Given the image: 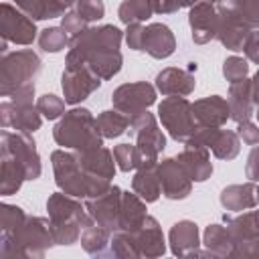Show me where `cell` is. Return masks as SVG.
I'll list each match as a JSON object with an SVG mask.
<instances>
[{
	"label": "cell",
	"instance_id": "cell-1",
	"mask_svg": "<svg viewBox=\"0 0 259 259\" xmlns=\"http://www.w3.org/2000/svg\"><path fill=\"white\" fill-rule=\"evenodd\" d=\"M121 38L123 32L113 24L89 26L83 32L71 36L65 67L87 65L101 81L113 79L123 65V57L119 51Z\"/></svg>",
	"mask_w": 259,
	"mask_h": 259
},
{
	"label": "cell",
	"instance_id": "cell-2",
	"mask_svg": "<svg viewBox=\"0 0 259 259\" xmlns=\"http://www.w3.org/2000/svg\"><path fill=\"white\" fill-rule=\"evenodd\" d=\"M51 162H53V174L59 190L71 196L93 198L111 188V180L89 174L77 160L75 152H67L65 148L55 150L51 154Z\"/></svg>",
	"mask_w": 259,
	"mask_h": 259
},
{
	"label": "cell",
	"instance_id": "cell-3",
	"mask_svg": "<svg viewBox=\"0 0 259 259\" xmlns=\"http://www.w3.org/2000/svg\"><path fill=\"white\" fill-rule=\"evenodd\" d=\"M53 140L57 146L73 152H87L103 146V136L97 125V117L85 107H73L53 127Z\"/></svg>",
	"mask_w": 259,
	"mask_h": 259
},
{
	"label": "cell",
	"instance_id": "cell-4",
	"mask_svg": "<svg viewBox=\"0 0 259 259\" xmlns=\"http://www.w3.org/2000/svg\"><path fill=\"white\" fill-rule=\"evenodd\" d=\"M47 214L53 231L55 245L69 247L81 239L83 223L87 219V208L77 196L67 192H53L47 198Z\"/></svg>",
	"mask_w": 259,
	"mask_h": 259
},
{
	"label": "cell",
	"instance_id": "cell-5",
	"mask_svg": "<svg viewBox=\"0 0 259 259\" xmlns=\"http://www.w3.org/2000/svg\"><path fill=\"white\" fill-rule=\"evenodd\" d=\"M55 245L49 219L26 217L24 225L12 237H0V257L40 259Z\"/></svg>",
	"mask_w": 259,
	"mask_h": 259
},
{
	"label": "cell",
	"instance_id": "cell-6",
	"mask_svg": "<svg viewBox=\"0 0 259 259\" xmlns=\"http://www.w3.org/2000/svg\"><path fill=\"white\" fill-rule=\"evenodd\" d=\"M40 69L42 61L32 49L4 53L0 61V95L10 97L20 87L34 83Z\"/></svg>",
	"mask_w": 259,
	"mask_h": 259
},
{
	"label": "cell",
	"instance_id": "cell-7",
	"mask_svg": "<svg viewBox=\"0 0 259 259\" xmlns=\"http://www.w3.org/2000/svg\"><path fill=\"white\" fill-rule=\"evenodd\" d=\"M158 119L162 121L170 138L180 144H186L198 125L194 119L192 103L186 97H178V95L166 97L158 103Z\"/></svg>",
	"mask_w": 259,
	"mask_h": 259
},
{
	"label": "cell",
	"instance_id": "cell-8",
	"mask_svg": "<svg viewBox=\"0 0 259 259\" xmlns=\"http://www.w3.org/2000/svg\"><path fill=\"white\" fill-rule=\"evenodd\" d=\"M0 150L8 152L16 162H20V166L26 172V180L40 178L42 164H40V156H38L36 144H34L30 134L10 132V130L2 127V132H0Z\"/></svg>",
	"mask_w": 259,
	"mask_h": 259
},
{
	"label": "cell",
	"instance_id": "cell-9",
	"mask_svg": "<svg viewBox=\"0 0 259 259\" xmlns=\"http://www.w3.org/2000/svg\"><path fill=\"white\" fill-rule=\"evenodd\" d=\"M130 136L144 158H158L166 148V136L158 125V119L148 109L130 117Z\"/></svg>",
	"mask_w": 259,
	"mask_h": 259
},
{
	"label": "cell",
	"instance_id": "cell-10",
	"mask_svg": "<svg viewBox=\"0 0 259 259\" xmlns=\"http://www.w3.org/2000/svg\"><path fill=\"white\" fill-rule=\"evenodd\" d=\"M36 24L26 12L8 2L0 4V38L12 45L28 47L36 38Z\"/></svg>",
	"mask_w": 259,
	"mask_h": 259
},
{
	"label": "cell",
	"instance_id": "cell-11",
	"mask_svg": "<svg viewBox=\"0 0 259 259\" xmlns=\"http://www.w3.org/2000/svg\"><path fill=\"white\" fill-rule=\"evenodd\" d=\"M156 85L148 81H136V83H123L113 89L111 93V103L117 111L125 115H136L146 111L150 105L156 103Z\"/></svg>",
	"mask_w": 259,
	"mask_h": 259
},
{
	"label": "cell",
	"instance_id": "cell-12",
	"mask_svg": "<svg viewBox=\"0 0 259 259\" xmlns=\"http://www.w3.org/2000/svg\"><path fill=\"white\" fill-rule=\"evenodd\" d=\"M99 87H101V79L87 65L65 67V71L61 75L63 97H65V101L69 105H77V103L85 101Z\"/></svg>",
	"mask_w": 259,
	"mask_h": 259
},
{
	"label": "cell",
	"instance_id": "cell-13",
	"mask_svg": "<svg viewBox=\"0 0 259 259\" xmlns=\"http://www.w3.org/2000/svg\"><path fill=\"white\" fill-rule=\"evenodd\" d=\"M121 194L123 190L115 184H111L109 190H105L99 196L93 198H85V208L87 214L97 221L99 225H103L107 231L115 233L119 231V210H121Z\"/></svg>",
	"mask_w": 259,
	"mask_h": 259
},
{
	"label": "cell",
	"instance_id": "cell-14",
	"mask_svg": "<svg viewBox=\"0 0 259 259\" xmlns=\"http://www.w3.org/2000/svg\"><path fill=\"white\" fill-rule=\"evenodd\" d=\"M0 123L6 130L34 134L42 125V115L32 103H18L12 99H4L0 103Z\"/></svg>",
	"mask_w": 259,
	"mask_h": 259
},
{
	"label": "cell",
	"instance_id": "cell-15",
	"mask_svg": "<svg viewBox=\"0 0 259 259\" xmlns=\"http://www.w3.org/2000/svg\"><path fill=\"white\" fill-rule=\"evenodd\" d=\"M158 174L162 184V194L168 200H184L192 192V178L184 170L178 158L158 160Z\"/></svg>",
	"mask_w": 259,
	"mask_h": 259
},
{
	"label": "cell",
	"instance_id": "cell-16",
	"mask_svg": "<svg viewBox=\"0 0 259 259\" xmlns=\"http://www.w3.org/2000/svg\"><path fill=\"white\" fill-rule=\"evenodd\" d=\"M168 243H170V251L176 257H198V255H208V251H200V233H198V225L194 221L182 219L178 223L172 225L170 233H168Z\"/></svg>",
	"mask_w": 259,
	"mask_h": 259
},
{
	"label": "cell",
	"instance_id": "cell-17",
	"mask_svg": "<svg viewBox=\"0 0 259 259\" xmlns=\"http://www.w3.org/2000/svg\"><path fill=\"white\" fill-rule=\"evenodd\" d=\"M188 24L192 30V40L196 45H206L217 38L219 30V10L212 2L200 0L188 12Z\"/></svg>",
	"mask_w": 259,
	"mask_h": 259
},
{
	"label": "cell",
	"instance_id": "cell-18",
	"mask_svg": "<svg viewBox=\"0 0 259 259\" xmlns=\"http://www.w3.org/2000/svg\"><path fill=\"white\" fill-rule=\"evenodd\" d=\"M132 190L144 198L146 202H156L162 194L160 174H158V158H144L142 164L136 168L132 178Z\"/></svg>",
	"mask_w": 259,
	"mask_h": 259
},
{
	"label": "cell",
	"instance_id": "cell-19",
	"mask_svg": "<svg viewBox=\"0 0 259 259\" xmlns=\"http://www.w3.org/2000/svg\"><path fill=\"white\" fill-rule=\"evenodd\" d=\"M196 87V79L194 73L188 69H180V67H166L156 75V89L166 95H178V97H188Z\"/></svg>",
	"mask_w": 259,
	"mask_h": 259
},
{
	"label": "cell",
	"instance_id": "cell-20",
	"mask_svg": "<svg viewBox=\"0 0 259 259\" xmlns=\"http://www.w3.org/2000/svg\"><path fill=\"white\" fill-rule=\"evenodd\" d=\"M192 111H194V119L198 125L223 127L231 119L229 101L221 95H208V97L196 99L192 103Z\"/></svg>",
	"mask_w": 259,
	"mask_h": 259
},
{
	"label": "cell",
	"instance_id": "cell-21",
	"mask_svg": "<svg viewBox=\"0 0 259 259\" xmlns=\"http://www.w3.org/2000/svg\"><path fill=\"white\" fill-rule=\"evenodd\" d=\"M144 53H148L152 59H168L174 55L176 51V36L170 30V26H166L164 22H152L146 26V34H144Z\"/></svg>",
	"mask_w": 259,
	"mask_h": 259
},
{
	"label": "cell",
	"instance_id": "cell-22",
	"mask_svg": "<svg viewBox=\"0 0 259 259\" xmlns=\"http://www.w3.org/2000/svg\"><path fill=\"white\" fill-rule=\"evenodd\" d=\"M134 237L138 241L142 257L156 259V257H162L166 253V241H164V233H162V227H160L158 219L148 214L144 225L134 233Z\"/></svg>",
	"mask_w": 259,
	"mask_h": 259
},
{
	"label": "cell",
	"instance_id": "cell-23",
	"mask_svg": "<svg viewBox=\"0 0 259 259\" xmlns=\"http://www.w3.org/2000/svg\"><path fill=\"white\" fill-rule=\"evenodd\" d=\"M229 109H231V119L237 123L249 121L251 115L255 113V99H253V87L251 79H243L239 83H231L229 87Z\"/></svg>",
	"mask_w": 259,
	"mask_h": 259
},
{
	"label": "cell",
	"instance_id": "cell-24",
	"mask_svg": "<svg viewBox=\"0 0 259 259\" xmlns=\"http://www.w3.org/2000/svg\"><path fill=\"white\" fill-rule=\"evenodd\" d=\"M225 225L235 241V251L251 241L259 239V210H247V212H239L235 217H227L225 214Z\"/></svg>",
	"mask_w": 259,
	"mask_h": 259
},
{
	"label": "cell",
	"instance_id": "cell-25",
	"mask_svg": "<svg viewBox=\"0 0 259 259\" xmlns=\"http://www.w3.org/2000/svg\"><path fill=\"white\" fill-rule=\"evenodd\" d=\"M223 208L231 212H241L257 206V186L253 180L243 182V184H229L221 190L219 196Z\"/></svg>",
	"mask_w": 259,
	"mask_h": 259
},
{
	"label": "cell",
	"instance_id": "cell-26",
	"mask_svg": "<svg viewBox=\"0 0 259 259\" xmlns=\"http://www.w3.org/2000/svg\"><path fill=\"white\" fill-rule=\"evenodd\" d=\"M81 247L87 255L93 257H111L109 255V243H111V231H107L103 225L93 221L89 214L83 223L81 231Z\"/></svg>",
	"mask_w": 259,
	"mask_h": 259
},
{
	"label": "cell",
	"instance_id": "cell-27",
	"mask_svg": "<svg viewBox=\"0 0 259 259\" xmlns=\"http://www.w3.org/2000/svg\"><path fill=\"white\" fill-rule=\"evenodd\" d=\"M184 170L188 172V176L192 178V182H204L210 178L212 174V162H210V154L208 148L202 146H184V150L176 156Z\"/></svg>",
	"mask_w": 259,
	"mask_h": 259
},
{
	"label": "cell",
	"instance_id": "cell-28",
	"mask_svg": "<svg viewBox=\"0 0 259 259\" xmlns=\"http://www.w3.org/2000/svg\"><path fill=\"white\" fill-rule=\"evenodd\" d=\"M251 28L245 26L241 20H237L235 16H225V14H219V30H217V40L229 49V51H243L249 36H251Z\"/></svg>",
	"mask_w": 259,
	"mask_h": 259
},
{
	"label": "cell",
	"instance_id": "cell-29",
	"mask_svg": "<svg viewBox=\"0 0 259 259\" xmlns=\"http://www.w3.org/2000/svg\"><path fill=\"white\" fill-rule=\"evenodd\" d=\"M77 154V160L81 162V166L93 174V176H101V178H107L111 180L115 176V158H113V152L107 150L105 146H99V148H93V150H87V152H75Z\"/></svg>",
	"mask_w": 259,
	"mask_h": 259
},
{
	"label": "cell",
	"instance_id": "cell-30",
	"mask_svg": "<svg viewBox=\"0 0 259 259\" xmlns=\"http://www.w3.org/2000/svg\"><path fill=\"white\" fill-rule=\"evenodd\" d=\"M146 210L148 208H146L144 198H140L136 192H130V190L123 192L121 194V210H119V229L136 233L148 217Z\"/></svg>",
	"mask_w": 259,
	"mask_h": 259
},
{
	"label": "cell",
	"instance_id": "cell-31",
	"mask_svg": "<svg viewBox=\"0 0 259 259\" xmlns=\"http://www.w3.org/2000/svg\"><path fill=\"white\" fill-rule=\"evenodd\" d=\"M219 14L235 16L251 30L259 28V0H217Z\"/></svg>",
	"mask_w": 259,
	"mask_h": 259
},
{
	"label": "cell",
	"instance_id": "cell-32",
	"mask_svg": "<svg viewBox=\"0 0 259 259\" xmlns=\"http://www.w3.org/2000/svg\"><path fill=\"white\" fill-rule=\"evenodd\" d=\"M202 245L206 247L210 257H235V241L227 225H208L202 233Z\"/></svg>",
	"mask_w": 259,
	"mask_h": 259
},
{
	"label": "cell",
	"instance_id": "cell-33",
	"mask_svg": "<svg viewBox=\"0 0 259 259\" xmlns=\"http://www.w3.org/2000/svg\"><path fill=\"white\" fill-rule=\"evenodd\" d=\"M24 180H26V172L20 166V162H16L8 152H2L0 154V194L2 196L16 194Z\"/></svg>",
	"mask_w": 259,
	"mask_h": 259
},
{
	"label": "cell",
	"instance_id": "cell-34",
	"mask_svg": "<svg viewBox=\"0 0 259 259\" xmlns=\"http://www.w3.org/2000/svg\"><path fill=\"white\" fill-rule=\"evenodd\" d=\"M97 125H99V132L105 140H113V138H119L121 134H125L130 130V115L117 111L115 107L105 109L97 115Z\"/></svg>",
	"mask_w": 259,
	"mask_h": 259
},
{
	"label": "cell",
	"instance_id": "cell-35",
	"mask_svg": "<svg viewBox=\"0 0 259 259\" xmlns=\"http://www.w3.org/2000/svg\"><path fill=\"white\" fill-rule=\"evenodd\" d=\"M156 14V6L150 0H123L117 8V18L127 26L132 22H144Z\"/></svg>",
	"mask_w": 259,
	"mask_h": 259
},
{
	"label": "cell",
	"instance_id": "cell-36",
	"mask_svg": "<svg viewBox=\"0 0 259 259\" xmlns=\"http://www.w3.org/2000/svg\"><path fill=\"white\" fill-rule=\"evenodd\" d=\"M210 150L219 160H235L241 152V138L233 130H219Z\"/></svg>",
	"mask_w": 259,
	"mask_h": 259
},
{
	"label": "cell",
	"instance_id": "cell-37",
	"mask_svg": "<svg viewBox=\"0 0 259 259\" xmlns=\"http://www.w3.org/2000/svg\"><path fill=\"white\" fill-rule=\"evenodd\" d=\"M109 255H111V257H119V259H136V257H142L134 233L121 231V229L115 231V233H111Z\"/></svg>",
	"mask_w": 259,
	"mask_h": 259
},
{
	"label": "cell",
	"instance_id": "cell-38",
	"mask_svg": "<svg viewBox=\"0 0 259 259\" xmlns=\"http://www.w3.org/2000/svg\"><path fill=\"white\" fill-rule=\"evenodd\" d=\"M26 217L28 214L20 206L2 202L0 204V237H12L24 225Z\"/></svg>",
	"mask_w": 259,
	"mask_h": 259
},
{
	"label": "cell",
	"instance_id": "cell-39",
	"mask_svg": "<svg viewBox=\"0 0 259 259\" xmlns=\"http://www.w3.org/2000/svg\"><path fill=\"white\" fill-rule=\"evenodd\" d=\"M71 36L63 30V26H47L38 32V47L45 53H61L69 47Z\"/></svg>",
	"mask_w": 259,
	"mask_h": 259
},
{
	"label": "cell",
	"instance_id": "cell-40",
	"mask_svg": "<svg viewBox=\"0 0 259 259\" xmlns=\"http://www.w3.org/2000/svg\"><path fill=\"white\" fill-rule=\"evenodd\" d=\"M113 158H115V164H117V168L121 172L136 170L142 164V160H144V156L138 150V146L136 144H127V142L125 144H117L113 148Z\"/></svg>",
	"mask_w": 259,
	"mask_h": 259
},
{
	"label": "cell",
	"instance_id": "cell-41",
	"mask_svg": "<svg viewBox=\"0 0 259 259\" xmlns=\"http://www.w3.org/2000/svg\"><path fill=\"white\" fill-rule=\"evenodd\" d=\"M65 99H61L55 93H45L36 99V109L45 119H61L65 113Z\"/></svg>",
	"mask_w": 259,
	"mask_h": 259
},
{
	"label": "cell",
	"instance_id": "cell-42",
	"mask_svg": "<svg viewBox=\"0 0 259 259\" xmlns=\"http://www.w3.org/2000/svg\"><path fill=\"white\" fill-rule=\"evenodd\" d=\"M249 75V61L247 57H239V55H233V57H227L225 63H223V77L229 81V83H239L243 79H247Z\"/></svg>",
	"mask_w": 259,
	"mask_h": 259
},
{
	"label": "cell",
	"instance_id": "cell-43",
	"mask_svg": "<svg viewBox=\"0 0 259 259\" xmlns=\"http://www.w3.org/2000/svg\"><path fill=\"white\" fill-rule=\"evenodd\" d=\"M75 10L87 20V22H97L105 16V4L103 0H77Z\"/></svg>",
	"mask_w": 259,
	"mask_h": 259
},
{
	"label": "cell",
	"instance_id": "cell-44",
	"mask_svg": "<svg viewBox=\"0 0 259 259\" xmlns=\"http://www.w3.org/2000/svg\"><path fill=\"white\" fill-rule=\"evenodd\" d=\"M219 130H221V127L196 125L194 134L188 138V142H186L184 146H202V148H208V150H210V146H212V142H214V138H217Z\"/></svg>",
	"mask_w": 259,
	"mask_h": 259
},
{
	"label": "cell",
	"instance_id": "cell-45",
	"mask_svg": "<svg viewBox=\"0 0 259 259\" xmlns=\"http://www.w3.org/2000/svg\"><path fill=\"white\" fill-rule=\"evenodd\" d=\"M87 24H89V22H87L77 10H69V12L61 18V26H63V30H65L69 36H75V34L83 32L85 28H89Z\"/></svg>",
	"mask_w": 259,
	"mask_h": 259
},
{
	"label": "cell",
	"instance_id": "cell-46",
	"mask_svg": "<svg viewBox=\"0 0 259 259\" xmlns=\"http://www.w3.org/2000/svg\"><path fill=\"white\" fill-rule=\"evenodd\" d=\"M144 34H146V26L142 22H132L125 28V42L132 51H142L144 47Z\"/></svg>",
	"mask_w": 259,
	"mask_h": 259
},
{
	"label": "cell",
	"instance_id": "cell-47",
	"mask_svg": "<svg viewBox=\"0 0 259 259\" xmlns=\"http://www.w3.org/2000/svg\"><path fill=\"white\" fill-rule=\"evenodd\" d=\"M77 0H45V16L47 18H63Z\"/></svg>",
	"mask_w": 259,
	"mask_h": 259
},
{
	"label": "cell",
	"instance_id": "cell-48",
	"mask_svg": "<svg viewBox=\"0 0 259 259\" xmlns=\"http://www.w3.org/2000/svg\"><path fill=\"white\" fill-rule=\"evenodd\" d=\"M14 6H18L22 12H26L34 20H47V16H45V0H14Z\"/></svg>",
	"mask_w": 259,
	"mask_h": 259
},
{
	"label": "cell",
	"instance_id": "cell-49",
	"mask_svg": "<svg viewBox=\"0 0 259 259\" xmlns=\"http://www.w3.org/2000/svg\"><path fill=\"white\" fill-rule=\"evenodd\" d=\"M237 134L247 146H257L259 144V125L253 123L251 119L243 121V123H237Z\"/></svg>",
	"mask_w": 259,
	"mask_h": 259
},
{
	"label": "cell",
	"instance_id": "cell-50",
	"mask_svg": "<svg viewBox=\"0 0 259 259\" xmlns=\"http://www.w3.org/2000/svg\"><path fill=\"white\" fill-rule=\"evenodd\" d=\"M200 0H160V8L158 14H174L180 8H192L194 4H198Z\"/></svg>",
	"mask_w": 259,
	"mask_h": 259
},
{
	"label": "cell",
	"instance_id": "cell-51",
	"mask_svg": "<svg viewBox=\"0 0 259 259\" xmlns=\"http://www.w3.org/2000/svg\"><path fill=\"white\" fill-rule=\"evenodd\" d=\"M245 174L249 180L259 182V144L253 146V150L247 156V164H245Z\"/></svg>",
	"mask_w": 259,
	"mask_h": 259
},
{
	"label": "cell",
	"instance_id": "cell-52",
	"mask_svg": "<svg viewBox=\"0 0 259 259\" xmlns=\"http://www.w3.org/2000/svg\"><path fill=\"white\" fill-rule=\"evenodd\" d=\"M243 53H245L247 61H251V63L259 65V32H257V30H253V32H251V36H249V40H247V45H245Z\"/></svg>",
	"mask_w": 259,
	"mask_h": 259
},
{
	"label": "cell",
	"instance_id": "cell-53",
	"mask_svg": "<svg viewBox=\"0 0 259 259\" xmlns=\"http://www.w3.org/2000/svg\"><path fill=\"white\" fill-rule=\"evenodd\" d=\"M32 97H34V83L20 87V89H18L16 93H12L8 99H12V101H18V103H32Z\"/></svg>",
	"mask_w": 259,
	"mask_h": 259
},
{
	"label": "cell",
	"instance_id": "cell-54",
	"mask_svg": "<svg viewBox=\"0 0 259 259\" xmlns=\"http://www.w3.org/2000/svg\"><path fill=\"white\" fill-rule=\"evenodd\" d=\"M235 257H259V239L251 241L235 251Z\"/></svg>",
	"mask_w": 259,
	"mask_h": 259
},
{
	"label": "cell",
	"instance_id": "cell-55",
	"mask_svg": "<svg viewBox=\"0 0 259 259\" xmlns=\"http://www.w3.org/2000/svg\"><path fill=\"white\" fill-rule=\"evenodd\" d=\"M251 87H253V99H255V105H259V69H257V73H255L253 79H251Z\"/></svg>",
	"mask_w": 259,
	"mask_h": 259
},
{
	"label": "cell",
	"instance_id": "cell-56",
	"mask_svg": "<svg viewBox=\"0 0 259 259\" xmlns=\"http://www.w3.org/2000/svg\"><path fill=\"white\" fill-rule=\"evenodd\" d=\"M154 6H156V14H158V8H160V0H150Z\"/></svg>",
	"mask_w": 259,
	"mask_h": 259
},
{
	"label": "cell",
	"instance_id": "cell-57",
	"mask_svg": "<svg viewBox=\"0 0 259 259\" xmlns=\"http://www.w3.org/2000/svg\"><path fill=\"white\" fill-rule=\"evenodd\" d=\"M257 202H259V184H257Z\"/></svg>",
	"mask_w": 259,
	"mask_h": 259
},
{
	"label": "cell",
	"instance_id": "cell-58",
	"mask_svg": "<svg viewBox=\"0 0 259 259\" xmlns=\"http://www.w3.org/2000/svg\"><path fill=\"white\" fill-rule=\"evenodd\" d=\"M255 115H257V119H259V105H257V111H255Z\"/></svg>",
	"mask_w": 259,
	"mask_h": 259
},
{
	"label": "cell",
	"instance_id": "cell-59",
	"mask_svg": "<svg viewBox=\"0 0 259 259\" xmlns=\"http://www.w3.org/2000/svg\"><path fill=\"white\" fill-rule=\"evenodd\" d=\"M206 2H212V4H214V2H217V0H206Z\"/></svg>",
	"mask_w": 259,
	"mask_h": 259
}]
</instances>
